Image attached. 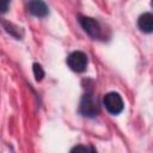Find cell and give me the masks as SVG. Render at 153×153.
<instances>
[{
	"label": "cell",
	"instance_id": "cell-1",
	"mask_svg": "<svg viewBox=\"0 0 153 153\" xmlns=\"http://www.w3.org/2000/svg\"><path fill=\"white\" fill-rule=\"evenodd\" d=\"M103 104L105 106V109L112 114V115H118L123 111L124 108V103L122 97L120 96V93L117 92H109L104 96L103 99Z\"/></svg>",
	"mask_w": 153,
	"mask_h": 153
},
{
	"label": "cell",
	"instance_id": "cell-2",
	"mask_svg": "<svg viewBox=\"0 0 153 153\" xmlns=\"http://www.w3.org/2000/svg\"><path fill=\"white\" fill-rule=\"evenodd\" d=\"M67 65L74 72H84L87 67V56L82 51H73L67 57Z\"/></svg>",
	"mask_w": 153,
	"mask_h": 153
},
{
	"label": "cell",
	"instance_id": "cell-7",
	"mask_svg": "<svg viewBox=\"0 0 153 153\" xmlns=\"http://www.w3.org/2000/svg\"><path fill=\"white\" fill-rule=\"evenodd\" d=\"M33 74L37 81H41L44 76V71L39 63H33Z\"/></svg>",
	"mask_w": 153,
	"mask_h": 153
},
{
	"label": "cell",
	"instance_id": "cell-8",
	"mask_svg": "<svg viewBox=\"0 0 153 153\" xmlns=\"http://www.w3.org/2000/svg\"><path fill=\"white\" fill-rule=\"evenodd\" d=\"M69 153H90L88 148L82 146V145H78V146H74Z\"/></svg>",
	"mask_w": 153,
	"mask_h": 153
},
{
	"label": "cell",
	"instance_id": "cell-5",
	"mask_svg": "<svg viewBox=\"0 0 153 153\" xmlns=\"http://www.w3.org/2000/svg\"><path fill=\"white\" fill-rule=\"evenodd\" d=\"M27 7H29L30 13L36 17H45L49 13L48 6L43 1H30Z\"/></svg>",
	"mask_w": 153,
	"mask_h": 153
},
{
	"label": "cell",
	"instance_id": "cell-9",
	"mask_svg": "<svg viewBox=\"0 0 153 153\" xmlns=\"http://www.w3.org/2000/svg\"><path fill=\"white\" fill-rule=\"evenodd\" d=\"M8 1H0V13H5L8 10Z\"/></svg>",
	"mask_w": 153,
	"mask_h": 153
},
{
	"label": "cell",
	"instance_id": "cell-6",
	"mask_svg": "<svg viewBox=\"0 0 153 153\" xmlns=\"http://www.w3.org/2000/svg\"><path fill=\"white\" fill-rule=\"evenodd\" d=\"M137 25H139L141 31L147 32V33L152 32V30H153V16L149 12H146V13L141 14L139 17Z\"/></svg>",
	"mask_w": 153,
	"mask_h": 153
},
{
	"label": "cell",
	"instance_id": "cell-4",
	"mask_svg": "<svg viewBox=\"0 0 153 153\" xmlns=\"http://www.w3.org/2000/svg\"><path fill=\"white\" fill-rule=\"evenodd\" d=\"M80 111L82 115L88 116V117H93L98 114V106L97 103L93 100V98L90 94L84 96V98L81 99L80 103Z\"/></svg>",
	"mask_w": 153,
	"mask_h": 153
},
{
	"label": "cell",
	"instance_id": "cell-3",
	"mask_svg": "<svg viewBox=\"0 0 153 153\" xmlns=\"http://www.w3.org/2000/svg\"><path fill=\"white\" fill-rule=\"evenodd\" d=\"M79 23L82 26L84 31L92 38H99L102 36V29L96 19L91 17H79Z\"/></svg>",
	"mask_w": 153,
	"mask_h": 153
}]
</instances>
